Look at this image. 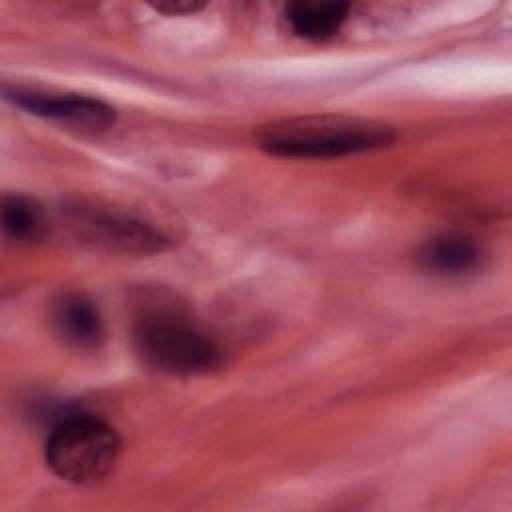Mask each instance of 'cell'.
Here are the masks:
<instances>
[{
	"instance_id": "cell-4",
	"label": "cell",
	"mask_w": 512,
	"mask_h": 512,
	"mask_svg": "<svg viewBox=\"0 0 512 512\" xmlns=\"http://www.w3.org/2000/svg\"><path fill=\"white\" fill-rule=\"evenodd\" d=\"M66 218L78 238L104 250L154 254L168 248V236L160 228L112 206L76 200L66 206Z\"/></svg>"
},
{
	"instance_id": "cell-5",
	"label": "cell",
	"mask_w": 512,
	"mask_h": 512,
	"mask_svg": "<svg viewBox=\"0 0 512 512\" xmlns=\"http://www.w3.org/2000/svg\"><path fill=\"white\" fill-rule=\"evenodd\" d=\"M6 98L12 100L16 106L24 108L28 114L72 124L78 128L106 130L116 122V110L110 104L82 94H54L14 88L6 90Z\"/></svg>"
},
{
	"instance_id": "cell-7",
	"label": "cell",
	"mask_w": 512,
	"mask_h": 512,
	"mask_svg": "<svg viewBox=\"0 0 512 512\" xmlns=\"http://www.w3.org/2000/svg\"><path fill=\"white\" fill-rule=\"evenodd\" d=\"M52 316L58 334L78 348H94L104 336L100 312L84 294L68 292L60 296Z\"/></svg>"
},
{
	"instance_id": "cell-2",
	"label": "cell",
	"mask_w": 512,
	"mask_h": 512,
	"mask_svg": "<svg viewBox=\"0 0 512 512\" xmlns=\"http://www.w3.org/2000/svg\"><path fill=\"white\" fill-rule=\"evenodd\" d=\"M134 346L142 362L172 376L206 374L220 366L218 344L188 318L154 310L134 326Z\"/></svg>"
},
{
	"instance_id": "cell-3",
	"label": "cell",
	"mask_w": 512,
	"mask_h": 512,
	"mask_svg": "<svg viewBox=\"0 0 512 512\" xmlns=\"http://www.w3.org/2000/svg\"><path fill=\"white\" fill-rule=\"evenodd\" d=\"M120 454V436L106 420L72 412L48 434L44 456L50 470L72 484H94L106 478Z\"/></svg>"
},
{
	"instance_id": "cell-8",
	"label": "cell",
	"mask_w": 512,
	"mask_h": 512,
	"mask_svg": "<svg viewBox=\"0 0 512 512\" xmlns=\"http://www.w3.org/2000/svg\"><path fill=\"white\" fill-rule=\"evenodd\" d=\"M350 14L348 2L300 0L286 6V22L290 30L306 40H326L334 36Z\"/></svg>"
},
{
	"instance_id": "cell-10",
	"label": "cell",
	"mask_w": 512,
	"mask_h": 512,
	"mask_svg": "<svg viewBox=\"0 0 512 512\" xmlns=\"http://www.w3.org/2000/svg\"><path fill=\"white\" fill-rule=\"evenodd\" d=\"M206 4L200 2H160V4H152L154 10L168 14V16H182V14H196L204 8Z\"/></svg>"
},
{
	"instance_id": "cell-1",
	"label": "cell",
	"mask_w": 512,
	"mask_h": 512,
	"mask_svg": "<svg viewBox=\"0 0 512 512\" xmlns=\"http://www.w3.org/2000/svg\"><path fill=\"white\" fill-rule=\"evenodd\" d=\"M394 140L396 130L392 126L344 114L282 118L258 132L260 148L284 158H338L376 150Z\"/></svg>"
},
{
	"instance_id": "cell-9",
	"label": "cell",
	"mask_w": 512,
	"mask_h": 512,
	"mask_svg": "<svg viewBox=\"0 0 512 512\" xmlns=\"http://www.w3.org/2000/svg\"><path fill=\"white\" fill-rule=\"evenodd\" d=\"M2 230L16 242H36L48 232V220L42 206L20 194H4L0 208Z\"/></svg>"
},
{
	"instance_id": "cell-6",
	"label": "cell",
	"mask_w": 512,
	"mask_h": 512,
	"mask_svg": "<svg viewBox=\"0 0 512 512\" xmlns=\"http://www.w3.org/2000/svg\"><path fill=\"white\" fill-rule=\"evenodd\" d=\"M482 252L474 238L460 232H442L428 238L416 252L420 268L438 276H456L474 270Z\"/></svg>"
}]
</instances>
